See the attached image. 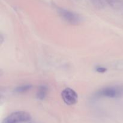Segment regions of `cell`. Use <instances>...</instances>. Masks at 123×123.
Instances as JSON below:
<instances>
[{
  "mask_svg": "<svg viewBox=\"0 0 123 123\" xmlns=\"http://www.w3.org/2000/svg\"><path fill=\"white\" fill-rule=\"evenodd\" d=\"M58 13L60 16L68 24L76 25L81 22V17L74 12L64 8H58Z\"/></svg>",
  "mask_w": 123,
  "mask_h": 123,
  "instance_id": "7a4b0ae2",
  "label": "cell"
},
{
  "mask_svg": "<svg viewBox=\"0 0 123 123\" xmlns=\"http://www.w3.org/2000/svg\"><path fill=\"white\" fill-rule=\"evenodd\" d=\"M47 90H48V89H47L46 86H44V85H42V86H40L37 93V98L40 100L44 99L46 96Z\"/></svg>",
  "mask_w": 123,
  "mask_h": 123,
  "instance_id": "5b68a950",
  "label": "cell"
},
{
  "mask_svg": "<svg viewBox=\"0 0 123 123\" xmlns=\"http://www.w3.org/2000/svg\"><path fill=\"white\" fill-rule=\"evenodd\" d=\"M61 96L64 103L68 105H73L78 102V94L70 88L64 89L61 92Z\"/></svg>",
  "mask_w": 123,
  "mask_h": 123,
  "instance_id": "3957f363",
  "label": "cell"
},
{
  "mask_svg": "<svg viewBox=\"0 0 123 123\" xmlns=\"http://www.w3.org/2000/svg\"><path fill=\"white\" fill-rule=\"evenodd\" d=\"M96 72H98V73H105V72H106L107 69L105 67H97L96 68Z\"/></svg>",
  "mask_w": 123,
  "mask_h": 123,
  "instance_id": "52a82bcc",
  "label": "cell"
},
{
  "mask_svg": "<svg viewBox=\"0 0 123 123\" xmlns=\"http://www.w3.org/2000/svg\"><path fill=\"white\" fill-rule=\"evenodd\" d=\"M31 119L30 114L24 111L14 112L7 116L2 121V123H19L26 122Z\"/></svg>",
  "mask_w": 123,
  "mask_h": 123,
  "instance_id": "6da1fadb",
  "label": "cell"
},
{
  "mask_svg": "<svg viewBox=\"0 0 123 123\" xmlns=\"http://www.w3.org/2000/svg\"><path fill=\"white\" fill-rule=\"evenodd\" d=\"M92 1L94 3V4L97 5V6H98V5L101 6L102 4V0H92Z\"/></svg>",
  "mask_w": 123,
  "mask_h": 123,
  "instance_id": "ba28073f",
  "label": "cell"
},
{
  "mask_svg": "<svg viewBox=\"0 0 123 123\" xmlns=\"http://www.w3.org/2000/svg\"><path fill=\"white\" fill-rule=\"evenodd\" d=\"M31 88H32V86L31 85H21V86H18L15 89V91L16 92H19V93H22V92L29 91L30 90H31Z\"/></svg>",
  "mask_w": 123,
  "mask_h": 123,
  "instance_id": "8992f818",
  "label": "cell"
},
{
  "mask_svg": "<svg viewBox=\"0 0 123 123\" xmlns=\"http://www.w3.org/2000/svg\"><path fill=\"white\" fill-rule=\"evenodd\" d=\"M98 94L100 96H103V97L114 98L118 96L119 91L115 88L108 87L102 89V90L98 91Z\"/></svg>",
  "mask_w": 123,
  "mask_h": 123,
  "instance_id": "277c9868",
  "label": "cell"
}]
</instances>
